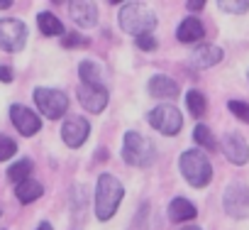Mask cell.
Returning a JSON list of instances; mask_svg holds the SVG:
<instances>
[{"instance_id": "4fadbf2b", "label": "cell", "mask_w": 249, "mask_h": 230, "mask_svg": "<svg viewBox=\"0 0 249 230\" xmlns=\"http://www.w3.org/2000/svg\"><path fill=\"white\" fill-rule=\"evenodd\" d=\"M69 15H71L73 25L81 27V30H90V27L98 25V5L88 3V0H71Z\"/></svg>"}, {"instance_id": "e575fe53", "label": "cell", "mask_w": 249, "mask_h": 230, "mask_svg": "<svg viewBox=\"0 0 249 230\" xmlns=\"http://www.w3.org/2000/svg\"><path fill=\"white\" fill-rule=\"evenodd\" d=\"M247 78H249V74H247Z\"/></svg>"}, {"instance_id": "f546056e", "label": "cell", "mask_w": 249, "mask_h": 230, "mask_svg": "<svg viewBox=\"0 0 249 230\" xmlns=\"http://www.w3.org/2000/svg\"><path fill=\"white\" fill-rule=\"evenodd\" d=\"M186 8H188L191 13H198V10H203V8H205V0H188Z\"/></svg>"}, {"instance_id": "9c48e42d", "label": "cell", "mask_w": 249, "mask_h": 230, "mask_svg": "<svg viewBox=\"0 0 249 230\" xmlns=\"http://www.w3.org/2000/svg\"><path fill=\"white\" fill-rule=\"evenodd\" d=\"M10 123H13V128L22 137H35L42 130V118L32 108H25L20 103H13L10 105Z\"/></svg>"}, {"instance_id": "5b68a950", "label": "cell", "mask_w": 249, "mask_h": 230, "mask_svg": "<svg viewBox=\"0 0 249 230\" xmlns=\"http://www.w3.org/2000/svg\"><path fill=\"white\" fill-rule=\"evenodd\" d=\"M32 100L37 105V110L44 115L47 120H61L69 113V96L59 88H49V86H39L32 93Z\"/></svg>"}, {"instance_id": "ffe728a7", "label": "cell", "mask_w": 249, "mask_h": 230, "mask_svg": "<svg viewBox=\"0 0 249 230\" xmlns=\"http://www.w3.org/2000/svg\"><path fill=\"white\" fill-rule=\"evenodd\" d=\"M42 193H44V186H42L39 181H35V179H27V181H22V184L15 186V198H18L22 206L35 203L37 198H42Z\"/></svg>"}, {"instance_id": "ba28073f", "label": "cell", "mask_w": 249, "mask_h": 230, "mask_svg": "<svg viewBox=\"0 0 249 230\" xmlns=\"http://www.w3.org/2000/svg\"><path fill=\"white\" fill-rule=\"evenodd\" d=\"M27 25L18 18H3L0 20V49L3 52H22L25 44H27Z\"/></svg>"}, {"instance_id": "1f68e13d", "label": "cell", "mask_w": 249, "mask_h": 230, "mask_svg": "<svg viewBox=\"0 0 249 230\" xmlns=\"http://www.w3.org/2000/svg\"><path fill=\"white\" fill-rule=\"evenodd\" d=\"M37 230H54V228H52V223H47V220H44V223H39V228H37Z\"/></svg>"}, {"instance_id": "8992f818", "label": "cell", "mask_w": 249, "mask_h": 230, "mask_svg": "<svg viewBox=\"0 0 249 230\" xmlns=\"http://www.w3.org/2000/svg\"><path fill=\"white\" fill-rule=\"evenodd\" d=\"M147 123L154 130H159L161 135L174 137L183 128V115H181V110L174 103H161V105H157V108H152L147 113Z\"/></svg>"}, {"instance_id": "cb8c5ba5", "label": "cell", "mask_w": 249, "mask_h": 230, "mask_svg": "<svg viewBox=\"0 0 249 230\" xmlns=\"http://www.w3.org/2000/svg\"><path fill=\"white\" fill-rule=\"evenodd\" d=\"M217 8L230 15H244L249 10V0H217Z\"/></svg>"}, {"instance_id": "2e32d148", "label": "cell", "mask_w": 249, "mask_h": 230, "mask_svg": "<svg viewBox=\"0 0 249 230\" xmlns=\"http://www.w3.org/2000/svg\"><path fill=\"white\" fill-rule=\"evenodd\" d=\"M78 78H81V83H88V86H105L107 83V71L100 61L83 59L78 64Z\"/></svg>"}, {"instance_id": "3957f363", "label": "cell", "mask_w": 249, "mask_h": 230, "mask_svg": "<svg viewBox=\"0 0 249 230\" xmlns=\"http://www.w3.org/2000/svg\"><path fill=\"white\" fill-rule=\"evenodd\" d=\"M122 159L127 162L130 167L147 169L157 159V147H154V142L147 135H142L137 130H127L124 137H122Z\"/></svg>"}, {"instance_id": "4dcf8cb0", "label": "cell", "mask_w": 249, "mask_h": 230, "mask_svg": "<svg viewBox=\"0 0 249 230\" xmlns=\"http://www.w3.org/2000/svg\"><path fill=\"white\" fill-rule=\"evenodd\" d=\"M13 8V0H0V10H8Z\"/></svg>"}, {"instance_id": "603a6c76", "label": "cell", "mask_w": 249, "mask_h": 230, "mask_svg": "<svg viewBox=\"0 0 249 230\" xmlns=\"http://www.w3.org/2000/svg\"><path fill=\"white\" fill-rule=\"evenodd\" d=\"M193 142H196L198 147L208 150V152H215V150H217V140H215V135H213L210 128L203 125V123H198V125L193 128Z\"/></svg>"}, {"instance_id": "30bf717a", "label": "cell", "mask_w": 249, "mask_h": 230, "mask_svg": "<svg viewBox=\"0 0 249 230\" xmlns=\"http://www.w3.org/2000/svg\"><path fill=\"white\" fill-rule=\"evenodd\" d=\"M90 135V123L83 118V115H69V118L61 123V140L66 147L78 150Z\"/></svg>"}, {"instance_id": "7a4b0ae2", "label": "cell", "mask_w": 249, "mask_h": 230, "mask_svg": "<svg viewBox=\"0 0 249 230\" xmlns=\"http://www.w3.org/2000/svg\"><path fill=\"white\" fill-rule=\"evenodd\" d=\"M117 25L122 32L132 35L135 39L137 37H144V35H152V30L157 27V15L149 5L144 3H122L120 10H117Z\"/></svg>"}, {"instance_id": "83f0119b", "label": "cell", "mask_w": 249, "mask_h": 230, "mask_svg": "<svg viewBox=\"0 0 249 230\" xmlns=\"http://www.w3.org/2000/svg\"><path fill=\"white\" fill-rule=\"evenodd\" d=\"M135 44H137V49H142V52H154V49L159 47V42H157V37H154V35L137 37V39H135Z\"/></svg>"}, {"instance_id": "484cf974", "label": "cell", "mask_w": 249, "mask_h": 230, "mask_svg": "<svg viewBox=\"0 0 249 230\" xmlns=\"http://www.w3.org/2000/svg\"><path fill=\"white\" fill-rule=\"evenodd\" d=\"M15 154H18V142H15L13 137H8V135L0 133V162H8V159H13Z\"/></svg>"}, {"instance_id": "5bb4252c", "label": "cell", "mask_w": 249, "mask_h": 230, "mask_svg": "<svg viewBox=\"0 0 249 230\" xmlns=\"http://www.w3.org/2000/svg\"><path fill=\"white\" fill-rule=\"evenodd\" d=\"M222 57H225L222 47H217V44H198V47L191 52L188 64H191L193 69H210V66L220 64Z\"/></svg>"}, {"instance_id": "8fae6325", "label": "cell", "mask_w": 249, "mask_h": 230, "mask_svg": "<svg viewBox=\"0 0 249 230\" xmlns=\"http://www.w3.org/2000/svg\"><path fill=\"white\" fill-rule=\"evenodd\" d=\"M78 103L81 108H86L88 113L98 115L107 108V100H110V93L105 86H88V83H81L78 86Z\"/></svg>"}, {"instance_id": "44dd1931", "label": "cell", "mask_w": 249, "mask_h": 230, "mask_svg": "<svg viewBox=\"0 0 249 230\" xmlns=\"http://www.w3.org/2000/svg\"><path fill=\"white\" fill-rule=\"evenodd\" d=\"M32 169H35V162H32L30 157H22V159H18V162H13V164L8 167V179L18 186V184H22V181L30 179Z\"/></svg>"}, {"instance_id": "f1b7e54d", "label": "cell", "mask_w": 249, "mask_h": 230, "mask_svg": "<svg viewBox=\"0 0 249 230\" xmlns=\"http://www.w3.org/2000/svg\"><path fill=\"white\" fill-rule=\"evenodd\" d=\"M13 78H15V74H13L10 66H0V81H3V83H10Z\"/></svg>"}, {"instance_id": "52a82bcc", "label": "cell", "mask_w": 249, "mask_h": 230, "mask_svg": "<svg viewBox=\"0 0 249 230\" xmlns=\"http://www.w3.org/2000/svg\"><path fill=\"white\" fill-rule=\"evenodd\" d=\"M222 208L234 220L249 218V186L244 181H232L222 193Z\"/></svg>"}, {"instance_id": "6da1fadb", "label": "cell", "mask_w": 249, "mask_h": 230, "mask_svg": "<svg viewBox=\"0 0 249 230\" xmlns=\"http://www.w3.org/2000/svg\"><path fill=\"white\" fill-rule=\"evenodd\" d=\"M122 198H124L122 181L117 176H112V174H100L98 181H95V206H93L95 218L100 223L112 220L117 208H120V203H122Z\"/></svg>"}, {"instance_id": "d6a6232c", "label": "cell", "mask_w": 249, "mask_h": 230, "mask_svg": "<svg viewBox=\"0 0 249 230\" xmlns=\"http://www.w3.org/2000/svg\"><path fill=\"white\" fill-rule=\"evenodd\" d=\"M181 230H203V228H198V225H183Z\"/></svg>"}, {"instance_id": "9a60e30c", "label": "cell", "mask_w": 249, "mask_h": 230, "mask_svg": "<svg viewBox=\"0 0 249 230\" xmlns=\"http://www.w3.org/2000/svg\"><path fill=\"white\" fill-rule=\"evenodd\" d=\"M166 215H169L171 223H191L198 215V208L186 196H176V198H171V203L166 208Z\"/></svg>"}, {"instance_id": "277c9868", "label": "cell", "mask_w": 249, "mask_h": 230, "mask_svg": "<svg viewBox=\"0 0 249 230\" xmlns=\"http://www.w3.org/2000/svg\"><path fill=\"white\" fill-rule=\"evenodd\" d=\"M178 169L193 189H205L213 179V164H210L208 154L200 150H186L178 157Z\"/></svg>"}, {"instance_id": "d4e9b609", "label": "cell", "mask_w": 249, "mask_h": 230, "mask_svg": "<svg viewBox=\"0 0 249 230\" xmlns=\"http://www.w3.org/2000/svg\"><path fill=\"white\" fill-rule=\"evenodd\" d=\"M90 44V39L86 37V35H81V32H73V30H69L64 37H61V47L64 49H73V47H88Z\"/></svg>"}, {"instance_id": "ac0fdd59", "label": "cell", "mask_w": 249, "mask_h": 230, "mask_svg": "<svg viewBox=\"0 0 249 230\" xmlns=\"http://www.w3.org/2000/svg\"><path fill=\"white\" fill-rule=\"evenodd\" d=\"M203 37H205V27H203V22H200L198 18H193V15L186 18V20H181L178 27H176V39L183 42V44H198Z\"/></svg>"}, {"instance_id": "7402d4cb", "label": "cell", "mask_w": 249, "mask_h": 230, "mask_svg": "<svg viewBox=\"0 0 249 230\" xmlns=\"http://www.w3.org/2000/svg\"><path fill=\"white\" fill-rule=\"evenodd\" d=\"M186 108H188V113L193 115V118H203L205 110H208V98L198 88H191L186 93Z\"/></svg>"}, {"instance_id": "d6986e66", "label": "cell", "mask_w": 249, "mask_h": 230, "mask_svg": "<svg viewBox=\"0 0 249 230\" xmlns=\"http://www.w3.org/2000/svg\"><path fill=\"white\" fill-rule=\"evenodd\" d=\"M37 27H39V32L47 35V37H64V35L69 32V30L64 27V22H61L54 13H49V10L37 13Z\"/></svg>"}, {"instance_id": "7c38bea8", "label": "cell", "mask_w": 249, "mask_h": 230, "mask_svg": "<svg viewBox=\"0 0 249 230\" xmlns=\"http://www.w3.org/2000/svg\"><path fill=\"white\" fill-rule=\"evenodd\" d=\"M220 150L227 157V162L242 167L249 162V142L239 135V133H225L220 140Z\"/></svg>"}, {"instance_id": "4316f807", "label": "cell", "mask_w": 249, "mask_h": 230, "mask_svg": "<svg viewBox=\"0 0 249 230\" xmlns=\"http://www.w3.org/2000/svg\"><path fill=\"white\" fill-rule=\"evenodd\" d=\"M227 110L234 115L237 120H242V123L249 125V103L247 100H230L227 103Z\"/></svg>"}, {"instance_id": "e0dca14e", "label": "cell", "mask_w": 249, "mask_h": 230, "mask_svg": "<svg viewBox=\"0 0 249 230\" xmlns=\"http://www.w3.org/2000/svg\"><path fill=\"white\" fill-rule=\"evenodd\" d=\"M147 88H149V96H154V98H159V100H164V98L171 100V98L178 96V83H176L171 76H166V74H154V76L149 78Z\"/></svg>"}, {"instance_id": "836d02e7", "label": "cell", "mask_w": 249, "mask_h": 230, "mask_svg": "<svg viewBox=\"0 0 249 230\" xmlns=\"http://www.w3.org/2000/svg\"><path fill=\"white\" fill-rule=\"evenodd\" d=\"M0 215H3V208H0Z\"/></svg>"}]
</instances>
